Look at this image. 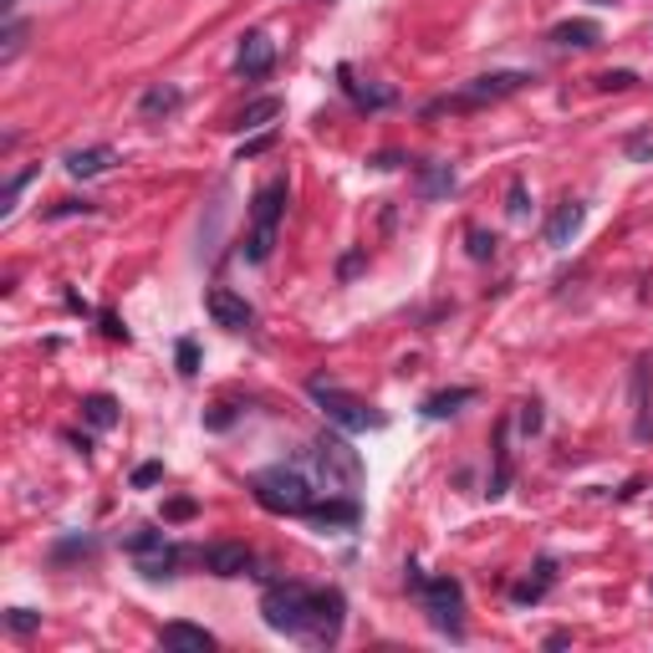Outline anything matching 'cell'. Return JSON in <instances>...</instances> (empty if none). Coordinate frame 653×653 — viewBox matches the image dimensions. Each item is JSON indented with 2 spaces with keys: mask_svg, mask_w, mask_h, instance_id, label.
I'll return each mask as SVG.
<instances>
[{
  "mask_svg": "<svg viewBox=\"0 0 653 653\" xmlns=\"http://www.w3.org/2000/svg\"><path fill=\"white\" fill-rule=\"evenodd\" d=\"M261 613L276 633L306 638V643H337V633H342V592H317L306 582L266 587Z\"/></svg>",
  "mask_w": 653,
  "mask_h": 653,
  "instance_id": "6da1fadb",
  "label": "cell"
},
{
  "mask_svg": "<svg viewBox=\"0 0 653 653\" xmlns=\"http://www.w3.org/2000/svg\"><path fill=\"white\" fill-rule=\"evenodd\" d=\"M255 501L276 511V516H306L317 505V480L306 475L302 465H276V469H261L251 480Z\"/></svg>",
  "mask_w": 653,
  "mask_h": 653,
  "instance_id": "7a4b0ae2",
  "label": "cell"
},
{
  "mask_svg": "<svg viewBox=\"0 0 653 653\" xmlns=\"http://www.w3.org/2000/svg\"><path fill=\"white\" fill-rule=\"evenodd\" d=\"M286 179L276 174V179H266V185L251 194V235H246V261H271V251H276V230H281V215H286Z\"/></svg>",
  "mask_w": 653,
  "mask_h": 653,
  "instance_id": "3957f363",
  "label": "cell"
},
{
  "mask_svg": "<svg viewBox=\"0 0 653 653\" xmlns=\"http://www.w3.org/2000/svg\"><path fill=\"white\" fill-rule=\"evenodd\" d=\"M312 465H317V480L327 490H342V495H352V490L363 486V460H357V450H352L342 435H317L312 439V454H306Z\"/></svg>",
  "mask_w": 653,
  "mask_h": 653,
  "instance_id": "277c9868",
  "label": "cell"
},
{
  "mask_svg": "<svg viewBox=\"0 0 653 653\" xmlns=\"http://www.w3.org/2000/svg\"><path fill=\"white\" fill-rule=\"evenodd\" d=\"M409 587L424 598V613H429V623H435L439 633L450 638H465V592H460V582H450V577H435V582H424L419 572L409 567Z\"/></svg>",
  "mask_w": 653,
  "mask_h": 653,
  "instance_id": "5b68a950",
  "label": "cell"
},
{
  "mask_svg": "<svg viewBox=\"0 0 653 653\" xmlns=\"http://www.w3.org/2000/svg\"><path fill=\"white\" fill-rule=\"evenodd\" d=\"M312 399H317V409L327 414V424H337V429H348V435H363V429H378L384 424V414H373L363 399H352V393H342V388L332 384H312Z\"/></svg>",
  "mask_w": 653,
  "mask_h": 653,
  "instance_id": "8992f818",
  "label": "cell"
},
{
  "mask_svg": "<svg viewBox=\"0 0 653 653\" xmlns=\"http://www.w3.org/2000/svg\"><path fill=\"white\" fill-rule=\"evenodd\" d=\"M531 83L526 72H490V77H475L469 87H460L454 98H439L429 113H444V108H486V102H501V98H511V92H520V87Z\"/></svg>",
  "mask_w": 653,
  "mask_h": 653,
  "instance_id": "52a82bcc",
  "label": "cell"
},
{
  "mask_svg": "<svg viewBox=\"0 0 653 653\" xmlns=\"http://www.w3.org/2000/svg\"><path fill=\"white\" fill-rule=\"evenodd\" d=\"M128 552H134L138 572L153 577V582H159V577H174V567H179V547H168L164 531H153V526H143V531L128 537Z\"/></svg>",
  "mask_w": 653,
  "mask_h": 653,
  "instance_id": "ba28073f",
  "label": "cell"
},
{
  "mask_svg": "<svg viewBox=\"0 0 653 653\" xmlns=\"http://www.w3.org/2000/svg\"><path fill=\"white\" fill-rule=\"evenodd\" d=\"M204 312H210L215 327H225V332H246V327L255 322L251 302H246V297H235L230 286H210V291H204Z\"/></svg>",
  "mask_w": 653,
  "mask_h": 653,
  "instance_id": "9c48e42d",
  "label": "cell"
},
{
  "mask_svg": "<svg viewBox=\"0 0 653 653\" xmlns=\"http://www.w3.org/2000/svg\"><path fill=\"white\" fill-rule=\"evenodd\" d=\"M271 67H276V41H271L266 32H246V36H240V51H235V72H240L246 83H261Z\"/></svg>",
  "mask_w": 653,
  "mask_h": 653,
  "instance_id": "30bf717a",
  "label": "cell"
},
{
  "mask_svg": "<svg viewBox=\"0 0 653 653\" xmlns=\"http://www.w3.org/2000/svg\"><path fill=\"white\" fill-rule=\"evenodd\" d=\"M204 572H215V577H246L255 567V552L251 547H240V541H210L200 552Z\"/></svg>",
  "mask_w": 653,
  "mask_h": 653,
  "instance_id": "8fae6325",
  "label": "cell"
},
{
  "mask_svg": "<svg viewBox=\"0 0 653 653\" xmlns=\"http://www.w3.org/2000/svg\"><path fill=\"white\" fill-rule=\"evenodd\" d=\"M62 164H67L72 179H98V174H108V168L117 164V153L108 149V143H92V149H72Z\"/></svg>",
  "mask_w": 653,
  "mask_h": 653,
  "instance_id": "7c38bea8",
  "label": "cell"
},
{
  "mask_svg": "<svg viewBox=\"0 0 653 653\" xmlns=\"http://www.w3.org/2000/svg\"><path fill=\"white\" fill-rule=\"evenodd\" d=\"M582 219H587V210L577 200H567V204H556V215L547 219V246H572L577 240V230H582Z\"/></svg>",
  "mask_w": 653,
  "mask_h": 653,
  "instance_id": "4fadbf2b",
  "label": "cell"
},
{
  "mask_svg": "<svg viewBox=\"0 0 653 653\" xmlns=\"http://www.w3.org/2000/svg\"><path fill=\"white\" fill-rule=\"evenodd\" d=\"M164 649H189V653H210L215 649V633L210 628H194V623H164V633H159Z\"/></svg>",
  "mask_w": 653,
  "mask_h": 653,
  "instance_id": "5bb4252c",
  "label": "cell"
},
{
  "mask_svg": "<svg viewBox=\"0 0 653 653\" xmlns=\"http://www.w3.org/2000/svg\"><path fill=\"white\" fill-rule=\"evenodd\" d=\"M414 189H419V200H444L454 189V168L450 164H419L414 168Z\"/></svg>",
  "mask_w": 653,
  "mask_h": 653,
  "instance_id": "9a60e30c",
  "label": "cell"
},
{
  "mask_svg": "<svg viewBox=\"0 0 653 653\" xmlns=\"http://www.w3.org/2000/svg\"><path fill=\"white\" fill-rule=\"evenodd\" d=\"M633 403H638V424L633 435L638 439H653V403H649V357L633 368Z\"/></svg>",
  "mask_w": 653,
  "mask_h": 653,
  "instance_id": "2e32d148",
  "label": "cell"
},
{
  "mask_svg": "<svg viewBox=\"0 0 653 653\" xmlns=\"http://www.w3.org/2000/svg\"><path fill=\"white\" fill-rule=\"evenodd\" d=\"M185 108V92L179 87H149L143 98H138V113L143 117H168V113H179Z\"/></svg>",
  "mask_w": 653,
  "mask_h": 653,
  "instance_id": "e0dca14e",
  "label": "cell"
},
{
  "mask_svg": "<svg viewBox=\"0 0 653 653\" xmlns=\"http://www.w3.org/2000/svg\"><path fill=\"white\" fill-rule=\"evenodd\" d=\"M552 41L556 47H598V41H603V26H598V21H562L552 32Z\"/></svg>",
  "mask_w": 653,
  "mask_h": 653,
  "instance_id": "ac0fdd59",
  "label": "cell"
},
{
  "mask_svg": "<svg viewBox=\"0 0 653 653\" xmlns=\"http://www.w3.org/2000/svg\"><path fill=\"white\" fill-rule=\"evenodd\" d=\"M306 520H317V526H357V505L352 501H327V505H312Z\"/></svg>",
  "mask_w": 653,
  "mask_h": 653,
  "instance_id": "d6986e66",
  "label": "cell"
},
{
  "mask_svg": "<svg viewBox=\"0 0 653 653\" xmlns=\"http://www.w3.org/2000/svg\"><path fill=\"white\" fill-rule=\"evenodd\" d=\"M475 399V388H450V393H435V399H424V414L429 419H450V414H460V403Z\"/></svg>",
  "mask_w": 653,
  "mask_h": 653,
  "instance_id": "ffe728a7",
  "label": "cell"
},
{
  "mask_svg": "<svg viewBox=\"0 0 653 653\" xmlns=\"http://www.w3.org/2000/svg\"><path fill=\"white\" fill-rule=\"evenodd\" d=\"M271 117H281V98H255L246 113L235 117V128H240V134H246V128H266Z\"/></svg>",
  "mask_w": 653,
  "mask_h": 653,
  "instance_id": "44dd1931",
  "label": "cell"
},
{
  "mask_svg": "<svg viewBox=\"0 0 653 653\" xmlns=\"http://www.w3.org/2000/svg\"><path fill=\"white\" fill-rule=\"evenodd\" d=\"M83 414H87L92 429H113V424H117V403L108 399V393H92V399L83 403Z\"/></svg>",
  "mask_w": 653,
  "mask_h": 653,
  "instance_id": "7402d4cb",
  "label": "cell"
},
{
  "mask_svg": "<svg viewBox=\"0 0 653 653\" xmlns=\"http://www.w3.org/2000/svg\"><path fill=\"white\" fill-rule=\"evenodd\" d=\"M21 47H26V21L5 16V36H0V62H16Z\"/></svg>",
  "mask_w": 653,
  "mask_h": 653,
  "instance_id": "603a6c76",
  "label": "cell"
},
{
  "mask_svg": "<svg viewBox=\"0 0 653 653\" xmlns=\"http://www.w3.org/2000/svg\"><path fill=\"white\" fill-rule=\"evenodd\" d=\"M5 628H11V633H36V628H41V618H36V613H26V607H11V613H5Z\"/></svg>",
  "mask_w": 653,
  "mask_h": 653,
  "instance_id": "cb8c5ba5",
  "label": "cell"
},
{
  "mask_svg": "<svg viewBox=\"0 0 653 653\" xmlns=\"http://www.w3.org/2000/svg\"><path fill=\"white\" fill-rule=\"evenodd\" d=\"M98 552V541L92 537H83V541H62V547H56V562H67V556H92Z\"/></svg>",
  "mask_w": 653,
  "mask_h": 653,
  "instance_id": "d4e9b609",
  "label": "cell"
},
{
  "mask_svg": "<svg viewBox=\"0 0 653 653\" xmlns=\"http://www.w3.org/2000/svg\"><path fill=\"white\" fill-rule=\"evenodd\" d=\"M32 185V168H26V174H16V179H11V185H5V204H0V215H11V210H16V200H21V189Z\"/></svg>",
  "mask_w": 653,
  "mask_h": 653,
  "instance_id": "484cf974",
  "label": "cell"
},
{
  "mask_svg": "<svg viewBox=\"0 0 653 653\" xmlns=\"http://www.w3.org/2000/svg\"><path fill=\"white\" fill-rule=\"evenodd\" d=\"M638 83V77H633V72H603V77H598V87H607V92H623V87H633Z\"/></svg>",
  "mask_w": 653,
  "mask_h": 653,
  "instance_id": "4316f807",
  "label": "cell"
},
{
  "mask_svg": "<svg viewBox=\"0 0 653 653\" xmlns=\"http://www.w3.org/2000/svg\"><path fill=\"white\" fill-rule=\"evenodd\" d=\"M469 255H495V235H486V230H469Z\"/></svg>",
  "mask_w": 653,
  "mask_h": 653,
  "instance_id": "83f0119b",
  "label": "cell"
},
{
  "mask_svg": "<svg viewBox=\"0 0 653 653\" xmlns=\"http://www.w3.org/2000/svg\"><path fill=\"white\" fill-rule=\"evenodd\" d=\"M159 480H164V465H138L134 469V486L143 490V486H159Z\"/></svg>",
  "mask_w": 653,
  "mask_h": 653,
  "instance_id": "f1b7e54d",
  "label": "cell"
},
{
  "mask_svg": "<svg viewBox=\"0 0 653 653\" xmlns=\"http://www.w3.org/2000/svg\"><path fill=\"white\" fill-rule=\"evenodd\" d=\"M520 424H526V435H537L541 429V403H520Z\"/></svg>",
  "mask_w": 653,
  "mask_h": 653,
  "instance_id": "f546056e",
  "label": "cell"
},
{
  "mask_svg": "<svg viewBox=\"0 0 653 653\" xmlns=\"http://www.w3.org/2000/svg\"><path fill=\"white\" fill-rule=\"evenodd\" d=\"M194 363H200V352H194V342H179V373H194Z\"/></svg>",
  "mask_w": 653,
  "mask_h": 653,
  "instance_id": "4dcf8cb0",
  "label": "cell"
},
{
  "mask_svg": "<svg viewBox=\"0 0 653 653\" xmlns=\"http://www.w3.org/2000/svg\"><path fill=\"white\" fill-rule=\"evenodd\" d=\"M271 149V134H261V138H251L246 149H240V159H251V153H266Z\"/></svg>",
  "mask_w": 653,
  "mask_h": 653,
  "instance_id": "1f68e13d",
  "label": "cell"
},
{
  "mask_svg": "<svg viewBox=\"0 0 653 653\" xmlns=\"http://www.w3.org/2000/svg\"><path fill=\"white\" fill-rule=\"evenodd\" d=\"M511 215H526V189L511 185Z\"/></svg>",
  "mask_w": 653,
  "mask_h": 653,
  "instance_id": "d6a6232c",
  "label": "cell"
}]
</instances>
